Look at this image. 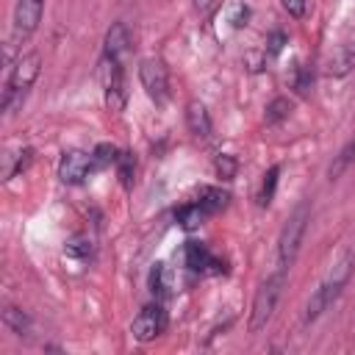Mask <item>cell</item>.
Segmentation results:
<instances>
[{"mask_svg":"<svg viewBox=\"0 0 355 355\" xmlns=\"http://www.w3.org/2000/svg\"><path fill=\"white\" fill-rule=\"evenodd\" d=\"M197 202H200V205L208 211V216H214V214H219V211H225V208H227L230 194H227V191H222V189L208 186V189H202V191H200Z\"/></svg>","mask_w":355,"mask_h":355,"instance_id":"9a60e30c","label":"cell"},{"mask_svg":"<svg viewBox=\"0 0 355 355\" xmlns=\"http://www.w3.org/2000/svg\"><path fill=\"white\" fill-rule=\"evenodd\" d=\"M31 158H33V150L31 147H17V150H8L6 155H3V180H11V178H17L28 164H31Z\"/></svg>","mask_w":355,"mask_h":355,"instance_id":"4fadbf2b","label":"cell"},{"mask_svg":"<svg viewBox=\"0 0 355 355\" xmlns=\"http://www.w3.org/2000/svg\"><path fill=\"white\" fill-rule=\"evenodd\" d=\"M266 44H269V53H272V55L280 53V47L286 44V33H283V31H272V36H269Z\"/></svg>","mask_w":355,"mask_h":355,"instance_id":"4316f807","label":"cell"},{"mask_svg":"<svg viewBox=\"0 0 355 355\" xmlns=\"http://www.w3.org/2000/svg\"><path fill=\"white\" fill-rule=\"evenodd\" d=\"M286 272H288V269H280V266H277V272H272V275L258 286V291H255V297H252V311H250V333H261V330L269 324V319H272V313H275V308H277V300H280V294H283Z\"/></svg>","mask_w":355,"mask_h":355,"instance_id":"277c9868","label":"cell"},{"mask_svg":"<svg viewBox=\"0 0 355 355\" xmlns=\"http://www.w3.org/2000/svg\"><path fill=\"white\" fill-rule=\"evenodd\" d=\"M97 80L103 86L105 105L111 111H122L125 103H128V78H125L122 61H116L111 55H100V61H97Z\"/></svg>","mask_w":355,"mask_h":355,"instance_id":"5b68a950","label":"cell"},{"mask_svg":"<svg viewBox=\"0 0 355 355\" xmlns=\"http://www.w3.org/2000/svg\"><path fill=\"white\" fill-rule=\"evenodd\" d=\"M175 219H178V225H180L183 230H194V227H200V225L208 219V211L194 200V202L180 205V208L175 211Z\"/></svg>","mask_w":355,"mask_h":355,"instance_id":"5bb4252c","label":"cell"},{"mask_svg":"<svg viewBox=\"0 0 355 355\" xmlns=\"http://www.w3.org/2000/svg\"><path fill=\"white\" fill-rule=\"evenodd\" d=\"M288 111H291V103H288L286 97H275V100L266 105V122H269V125H275V122L286 119V116H288Z\"/></svg>","mask_w":355,"mask_h":355,"instance_id":"7402d4cb","label":"cell"},{"mask_svg":"<svg viewBox=\"0 0 355 355\" xmlns=\"http://www.w3.org/2000/svg\"><path fill=\"white\" fill-rule=\"evenodd\" d=\"M3 322H6V327H8L14 336H28V333H31V319H28V313L19 311V308H14V305H6Z\"/></svg>","mask_w":355,"mask_h":355,"instance_id":"2e32d148","label":"cell"},{"mask_svg":"<svg viewBox=\"0 0 355 355\" xmlns=\"http://www.w3.org/2000/svg\"><path fill=\"white\" fill-rule=\"evenodd\" d=\"M92 172H94V166H92V153H83V150H64V153H61V161H58V178H61V183L78 186V183H83Z\"/></svg>","mask_w":355,"mask_h":355,"instance_id":"30bf717a","label":"cell"},{"mask_svg":"<svg viewBox=\"0 0 355 355\" xmlns=\"http://www.w3.org/2000/svg\"><path fill=\"white\" fill-rule=\"evenodd\" d=\"M39 72H42V55H39L36 50L19 53V58H17V61L11 64V69H8L6 89H3V111H6V114H14V111L25 103V97H28L31 86L36 83Z\"/></svg>","mask_w":355,"mask_h":355,"instance_id":"7a4b0ae2","label":"cell"},{"mask_svg":"<svg viewBox=\"0 0 355 355\" xmlns=\"http://www.w3.org/2000/svg\"><path fill=\"white\" fill-rule=\"evenodd\" d=\"M277 175H280V166H269V172L263 175L261 180V191H258V205L266 208L275 197V189H277Z\"/></svg>","mask_w":355,"mask_h":355,"instance_id":"d6986e66","label":"cell"},{"mask_svg":"<svg viewBox=\"0 0 355 355\" xmlns=\"http://www.w3.org/2000/svg\"><path fill=\"white\" fill-rule=\"evenodd\" d=\"M92 250H94V244H92V239H89L86 233H75V236L67 241V247H64V252H67L69 258H78V261L89 258Z\"/></svg>","mask_w":355,"mask_h":355,"instance_id":"ac0fdd59","label":"cell"},{"mask_svg":"<svg viewBox=\"0 0 355 355\" xmlns=\"http://www.w3.org/2000/svg\"><path fill=\"white\" fill-rule=\"evenodd\" d=\"M191 3H194V8H197V11H202V14H205V11H211V6H214V0H191Z\"/></svg>","mask_w":355,"mask_h":355,"instance_id":"f1b7e54d","label":"cell"},{"mask_svg":"<svg viewBox=\"0 0 355 355\" xmlns=\"http://www.w3.org/2000/svg\"><path fill=\"white\" fill-rule=\"evenodd\" d=\"M44 0H17L14 6V19H11V39L8 44H22L33 36V31L42 22Z\"/></svg>","mask_w":355,"mask_h":355,"instance_id":"52a82bcc","label":"cell"},{"mask_svg":"<svg viewBox=\"0 0 355 355\" xmlns=\"http://www.w3.org/2000/svg\"><path fill=\"white\" fill-rule=\"evenodd\" d=\"M247 17H250V8L239 3V6H236V14L230 17V22H233L236 28H241V25H247Z\"/></svg>","mask_w":355,"mask_h":355,"instance_id":"83f0119b","label":"cell"},{"mask_svg":"<svg viewBox=\"0 0 355 355\" xmlns=\"http://www.w3.org/2000/svg\"><path fill=\"white\" fill-rule=\"evenodd\" d=\"M119 161V150L114 147V144H100L94 153H92V166H94V172L97 169H105V166H111V164H116Z\"/></svg>","mask_w":355,"mask_h":355,"instance_id":"ffe728a7","label":"cell"},{"mask_svg":"<svg viewBox=\"0 0 355 355\" xmlns=\"http://www.w3.org/2000/svg\"><path fill=\"white\" fill-rule=\"evenodd\" d=\"M308 222H311V208H308V202H300L294 208V214L286 219V225L280 230V239H277V266L280 269H291V263L297 261L305 230H308Z\"/></svg>","mask_w":355,"mask_h":355,"instance_id":"3957f363","label":"cell"},{"mask_svg":"<svg viewBox=\"0 0 355 355\" xmlns=\"http://www.w3.org/2000/svg\"><path fill=\"white\" fill-rule=\"evenodd\" d=\"M214 169H216V175H219L222 180H230V178L236 175V169H239V161H236L230 153H219L216 161H214Z\"/></svg>","mask_w":355,"mask_h":355,"instance_id":"603a6c76","label":"cell"},{"mask_svg":"<svg viewBox=\"0 0 355 355\" xmlns=\"http://www.w3.org/2000/svg\"><path fill=\"white\" fill-rule=\"evenodd\" d=\"M186 125H189V130H191V136H194V139H202V141H208V139H211L214 125H211V114H208L205 103L191 100V103L186 105Z\"/></svg>","mask_w":355,"mask_h":355,"instance_id":"7c38bea8","label":"cell"},{"mask_svg":"<svg viewBox=\"0 0 355 355\" xmlns=\"http://www.w3.org/2000/svg\"><path fill=\"white\" fill-rule=\"evenodd\" d=\"M311 80H313L311 69H308V67H297V75H294V89H297L300 94H305V92L311 89Z\"/></svg>","mask_w":355,"mask_h":355,"instance_id":"d4e9b609","label":"cell"},{"mask_svg":"<svg viewBox=\"0 0 355 355\" xmlns=\"http://www.w3.org/2000/svg\"><path fill=\"white\" fill-rule=\"evenodd\" d=\"M183 261L194 275H225L227 272V263L205 241H186Z\"/></svg>","mask_w":355,"mask_h":355,"instance_id":"9c48e42d","label":"cell"},{"mask_svg":"<svg viewBox=\"0 0 355 355\" xmlns=\"http://www.w3.org/2000/svg\"><path fill=\"white\" fill-rule=\"evenodd\" d=\"M150 291L155 294V300H164L169 294V280H166V266L155 263L150 272Z\"/></svg>","mask_w":355,"mask_h":355,"instance_id":"44dd1931","label":"cell"},{"mask_svg":"<svg viewBox=\"0 0 355 355\" xmlns=\"http://www.w3.org/2000/svg\"><path fill=\"white\" fill-rule=\"evenodd\" d=\"M139 80H141L144 94L155 105H164L166 103V97H169V72H166L164 61H158V58L139 61Z\"/></svg>","mask_w":355,"mask_h":355,"instance_id":"ba28073f","label":"cell"},{"mask_svg":"<svg viewBox=\"0 0 355 355\" xmlns=\"http://www.w3.org/2000/svg\"><path fill=\"white\" fill-rule=\"evenodd\" d=\"M128 50H130V31H128L125 22H114L108 28L105 39H103V55H111L116 61H125Z\"/></svg>","mask_w":355,"mask_h":355,"instance_id":"8fae6325","label":"cell"},{"mask_svg":"<svg viewBox=\"0 0 355 355\" xmlns=\"http://www.w3.org/2000/svg\"><path fill=\"white\" fill-rule=\"evenodd\" d=\"M166 327H169V313H166V308H164L161 300H153V302H147V305L133 316V322H130V336H133L136 341L147 344V341H155L158 336H164Z\"/></svg>","mask_w":355,"mask_h":355,"instance_id":"8992f818","label":"cell"},{"mask_svg":"<svg viewBox=\"0 0 355 355\" xmlns=\"http://www.w3.org/2000/svg\"><path fill=\"white\" fill-rule=\"evenodd\" d=\"M355 161V139H349L344 147H341V153L333 158V164L327 166V178L330 180H336V178H341L347 169H349V164Z\"/></svg>","mask_w":355,"mask_h":355,"instance_id":"e0dca14e","label":"cell"},{"mask_svg":"<svg viewBox=\"0 0 355 355\" xmlns=\"http://www.w3.org/2000/svg\"><path fill=\"white\" fill-rule=\"evenodd\" d=\"M352 269H355V258H352V252H344L330 269H327V275H324V280L316 286V291L311 294V300H308V305H305V324L308 322H313V319H319L336 300H338V294L344 291V286L349 283V277H352Z\"/></svg>","mask_w":355,"mask_h":355,"instance_id":"6da1fadb","label":"cell"},{"mask_svg":"<svg viewBox=\"0 0 355 355\" xmlns=\"http://www.w3.org/2000/svg\"><path fill=\"white\" fill-rule=\"evenodd\" d=\"M283 8H286L294 19H302L305 11H308V0H283Z\"/></svg>","mask_w":355,"mask_h":355,"instance_id":"484cf974","label":"cell"},{"mask_svg":"<svg viewBox=\"0 0 355 355\" xmlns=\"http://www.w3.org/2000/svg\"><path fill=\"white\" fill-rule=\"evenodd\" d=\"M116 169H119V180L125 189L133 186V172H136V161L130 153H119V161H116Z\"/></svg>","mask_w":355,"mask_h":355,"instance_id":"cb8c5ba5","label":"cell"}]
</instances>
